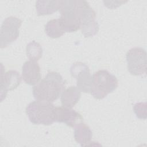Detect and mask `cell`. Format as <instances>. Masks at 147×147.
<instances>
[{
  "label": "cell",
  "mask_w": 147,
  "mask_h": 147,
  "mask_svg": "<svg viewBox=\"0 0 147 147\" xmlns=\"http://www.w3.org/2000/svg\"><path fill=\"white\" fill-rule=\"evenodd\" d=\"M45 32L48 36L53 38L60 37L65 33L60 25L59 18L49 21L45 25Z\"/></svg>",
  "instance_id": "9a60e30c"
},
{
  "label": "cell",
  "mask_w": 147,
  "mask_h": 147,
  "mask_svg": "<svg viewBox=\"0 0 147 147\" xmlns=\"http://www.w3.org/2000/svg\"><path fill=\"white\" fill-rule=\"evenodd\" d=\"M55 122H63L74 127L79 123L83 122V118L80 113L72 109L56 107Z\"/></svg>",
  "instance_id": "30bf717a"
},
{
  "label": "cell",
  "mask_w": 147,
  "mask_h": 147,
  "mask_svg": "<svg viewBox=\"0 0 147 147\" xmlns=\"http://www.w3.org/2000/svg\"><path fill=\"white\" fill-rule=\"evenodd\" d=\"M26 56L30 60L38 61L42 56V48L41 45L35 41L29 42L26 49Z\"/></svg>",
  "instance_id": "2e32d148"
},
{
  "label": "cell",
  "mask_w": 147,
  "mask_h": 147,
  "mask_svg": "<svg viewBox=\"0 0 147 147\" xmlns=\"http://www.w3.org/2000/svg\"><path fill=\"white\" fill-rule=\"evenodd\" d=\"M76 11L83 36L90 37L95 35L99 30L98 23L95 21V11L84 0L77 1Z\"/></svg>",
  "instance_id": "277c9868"
},
{
  "label": "cell",
  "mask_w": 147,
  "mask_h": 147,
  "mask_svg": "<svg viewBox=\"0 0 147 147\" xmlns=\"http://www.w3.org/2000/svg\"><path fill=\"white\" fill-rule=\"evenodd\" d=\"M74 138L75 141L81 146H86L91 142L92 133L90 128L83 122L75 126Z\"/></svg>",
  "instance_id": "4fadbf2b"
},
{
  "label": "cell",
  "mask_w": 147,
  "mask_h": 147,
  "mask_svg": "<svg viewBox=\"0 0 147 147\" xmlns=\"http://www.w3.org/2000/svg\"><path fill=\"white\" fill-rule=\"evenodd\" d=\"M65 90V82L57 72H49L45 77L33 87L34 98L40 101L53 102Z\"/></svg>",
  "instance_id": "6da1fadb"
},
{
  "label": "cell",
  "mask_w": 147,
  "mask_h": 147,
  "mask_svg": "<svg viewBox=\"0 0 147 147\" xmlns=\"http://www.w3.org/2000/svg\"><path fill=\"white\" fill-rule=\"evenodd\" d=\"M127 68L133 75L144 76L146 75L147 54L141 47H134L129 49L126 55Z\"/></svg>",
  "instance_id": "8992f818"
},
{
  "label": "cell",
  "mask_w": 147,
  "mask_h": 147,
  "mask_svg": "<svg viewBox=\"0 0 147 147\" xmlns=\"http://www.w3.org/2000/svg\"><path fill=\"white\" fill-rule=\"evenodd\" d=\"M118 87L117 78L105 69L95 72L92 76L91 94L97 99L105 98Z\"/></svg>",
  "instance_id": "3957f363"
},
{
  "label": "cell",
  "mask_w": 147,
  "mask_h": 147,
  "mask_svg": "<svg viewBox=\"0 0 147 147\" xmlns=\"http://www.w3.org/2000/svg\"><path fill=\"white\" fill-rule=\"evenodd\" d=\"M81 96V91L76 86H72L61 93V102L63 107L72 109L78 102Z\"/></svg>",
  "instance_id": "7c38bea8"
},
{
  "label": "cell",
  "mask_w": 147,
  "mask_h": 147,
  "mask_svg": "<svg viewBox=\"0 0 147 147\" xmlns=\"http://www.w3.org/2000/svg\"><path fill=\"white\" fill-rule=\"evenodd\" d=\"M133 110L136 117L141 119L146 118V103L139 102L134 105Z\"/></svg>",
  "instance_id": "e0dca14e"
},
{
  "label": "cell",
  "mask_w": 147,
  "mask_h": 147,
  "mask_svg": "<svg viewBox=\"0 0 147 147\" xmlns=\"http://www.w3.org/2000/svg\"><path fill=\"white\" fill-rule=\"evenodd\" d=\"M21 24L22 21L13 16L7 17L3 20L0 33V45L1 48L7 47L17 39Z\"/></svg>",
  "instance_id": "52a82bcc"
},
{
  "label": "cell",
  "mask_w": 147,
  "mask_h": 147,
  "mask_svg": "<svg viewBox=\"0 0 147 147\" xmlns=\"http://www.w3.org/2000/svg\"><path fill=\"white\" fill-rule=\"evenodd\" d=\"M76 0L60 1L59 18L60 25L65 32H74L80 29V22L76 11Z\"/></svg>",
  "instance_id": "5b68a950"
},
{
  "label": "cell",
  "mask_w": 147,
  "mask_h": 147,
  "mask_svg": "<svg viewBox=\"0 0 147 147\" xmlns=\"http://www.w3.org/2000/svg\"><path fill=\"white\" fill-rule=\"evenodd\" d=\"M55 109L52 102L36 100L28 105L26 113L33 124L51 125L55 122Z\"/></svg>",
  "instance_id": "7a4b0ae2"
},
{
  "label": "cell",
  "mask_w": 147,
  "mask_h": 147,
  "mask_svg": "<svg viewBox=\"0 0 147 147\" xmlns=\"http://www.w3.org/2000/svg\"><path fill=\"white\" fill-rule=\"evenodd\" d=\"M70 73L76 80L78 89L83 92H90L92 76L88 67L84 63L76 62L70 68Z\"/></svg>",
  "instance_id": "ba28073f"
},
{
  "label": "cell",
  "mask_w": 147,
  "mask_h": 147,
  "mask_svg": "<svg viewBox=\"0 0 147 147\" xmlns=\"http://www.w3.org/2000/svg\"><path fill=\"white\" fill-rule=\"evenodd\" d=\"M60 1H37L36 9L38 16H45L53 13L59 10Z\"/></svg>",
  "instance_id": "5bb4252c"
},
{
  "label": "cell",
  "mask_w": 147,
  "mask_h": 147,
  "mask_svg": "<svg viewBox=\"0 0 147 147\" xmlns=\"http://www.w3.org/2000/svg\"><path fill=\"white\" fill-rule=\"evenodd\" d=\"M41 77V68L37 61H25L22 67V78L28 84L33 86L38 83Z\"/></svg>",
  "instance_id": "8fae6325"
},
{
  "label": "cell",
  "mask_w": 147,
  "mask_h": 147,
  "mask_svg": "<svg viewBox=\"0 0 147 147\" xmlns=\"http://www.w3.org/2000/svg\"><path fill=\"white\" fill-rule=\"evenodd\" d=\"M21 76L18 72L15 70H9L1 74V101L5 98L7 91L16 88L21 83Z\"/></svg>",
  "instance_id": "9c48e42d"
}]
</instances>
